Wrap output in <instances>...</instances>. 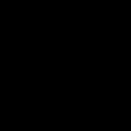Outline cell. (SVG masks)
Wrapping results in <instances>:
<instances>
[]
</instances>
